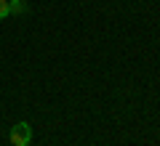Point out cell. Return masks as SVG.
Masks as SVG:
<instances>
[{
  "mask_svg": "<svg viewBox=\"0 0 160 146\" xmlns=\"http://www.w3.org/2000/svg\"><path fill=\"white\" fill-rule=\"evenodd\" d=\"M11 16V11H8V0H0V19Z\"/></svg>",
  "mask_w": 160,
  "mask_h": 146,
  "instance_id": "3957f363",
  "label": "cell"
},
{
  "mask_svg": "<svg viewBox=\"0 0 160 146\" xmlns=\"http://www.w3.org/2000/svg\"><path fill=\"white\" fill-rule=\"evenodd\" d=\"M8 11H11V16L24 13L27 11V0H8Z\"/></svg>",
  "mask_w": 160,
  "mask_h": 146,
  "instance_id": "7a4b0ae2",
  "label": "cell"
},
{
  "mask_svg": "<svg viewBox=\"0 0 160 146\" xmlns=\"http://www.w3.org/2000/svg\"><path fill=\"white\" fill-rule=\"evenodd\" d=\"M8 141L11 146H29L32 144V125L29 122H16L8 133Z\"/></svg>",
  "mask_w": 160,
  "mask_h": 146,
  "instance_id": "6da1fadb",
  "label": "cell"
}]
</instances>
